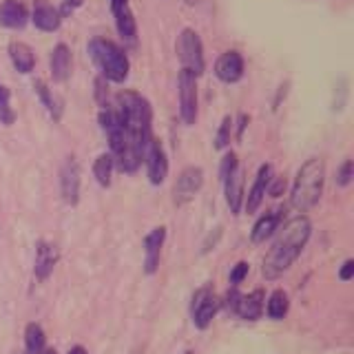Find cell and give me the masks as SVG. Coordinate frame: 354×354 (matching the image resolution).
Wrapping results in <instances>:
<instances>
[{"instance_id":"6da1fadb","label":"cell","mask_w":354,"mask_h":354,"mask_svg":"<svg viewBox=\"0 0 354 354\" xmlns=\"http://www.w3.org/2000/svg\"><path fill=\"white\" fill-rule=\"evenodd\" d=\"M313 232V224L306 215L292 217L288 224L279 230V235L272 241V246L263 259V277L266 279H277L283 274L290 266L297 261V257L306 248V243Z\"/></svg>"},{"instance_id":"7a4b0ae2","label":"cell","mask_w":354,"mask_h":354,"mask_svg":"<svg viewBox=\"0 0 354 354\" xmlns=\"http://www.w3.org/2000/svg\"><path fill=\"white\" fill-rule=\"evenodd\" d=\"M115 109H118L122 127H124V133L131 140V144L147 155V149L153 140V131H151L153 111H151L149 100L142 97L136 91H120L115 95Z\"/></svg>"},{"instance_id":"3957f363","label":"cell","mask_w":354,"mask_h":354,"mask_svg":"<svg viewBox=\"0 0 354 354\" xmlns=\"http://www.w3.org/2000/svg\"><path fill=\"white\" fill-rule=\"evenodd\" d=\"M324 180H326V164L319 158H310L301 169H299L295 184H292V195H290V204L299 210V213H306V210L313 208L324 193Z\"/></svg>"},{"instance_id":"277c9868","label":"cell","mask_w":354,"mask_h":354,"mask_svg":"<svg viewBox=\"0 0 354 354\" xmlns=\"http://www.w3.org/2000/svg\"><path fill=\"white\" fill-rule=\"evenodd\" d=\"M88 55L95 62V66L102 71V77L109 82H124L129 77V58L113 40L106 38H93L88 42Z\"/></svg>"},{"instance_id":"5b68a950","label":"cell","mask_w":354,"mask_h":354,"mask_svg":"<svg viewBox=\"0 0 354 354\" xmlns=\"http://www.w3.org/2000/svg\"><path fill=\"white\" fill-rule=\"evenodd\" d=\"M177 53H180V60H182V69L191 71L195 77L204 73V47H202V40H199L197 31L193 29H184L180 40H177Z\"/></svg>"},{"instance_id":"8992f818","label":"cell","mask_w":354,"mask_h":354,"mask_svg":"<svg viewBox=\"0 0 354 354\" xmlns=\"http://www.w3.org/2000/svg\"><path fill=\"white\" fill-rule=\"evenodd\" d=\"M217 308H219V299L215 295V290L210 286L199 288L193 297V306H191V315H193V324L204 330L210 326V321L217 315Z\"/></svg>"},{"instance_id":"52a82bcc","label":"cell","mask_w":354,"mask_h":354,"mask_svg":"<svg viewBox=\"0 0 354 354\" xmlns=\"http://www.w3.org/2000/svg\"><path fill=\"white\" fill-rule=\"evenodd\" d=\"M180 113L186 124H195L197 120V77L182 69L180 71Z\"/></svg>"},{"instance_id":"ba28073f","label":"cell","mask_w":354,"mask_h":354,"mask_svg":"<svg viewBox=\"0 0 354 354\" xmlns=\"http://www.w3.org/2000/svg\"><path fill=\"white\" fill-rule=\"evenodd\" d=\"M204 184V171L199 169V166H188L180 173L175 182V188H173V195H175V204L177 206H184L186 202H191V199L199 193V188Z\"/></svg>"},{"instance_id":"9c48e42d","label":"cell","mask_w":354,"mask_h":354,"mask_svg":"<svg viewBox=\"0 0 354 354\" xmlns=\"http://www.w3.org/2000/svg\"><path fill=\"white\" fill-rule=\"evenodd\" d=\"M144 160H147V171H149L151 184L160 186L166 180V175H169V158H166L164 147L155 138L151 140L149 149H147V155H144Z\"/></svg>"},{"instance_id":"30bf717a","label":"cell","mask_w":354,"mask_h":354,"mask_svg":"<svg viewBox=\"0 0 354 354\" xmlns=\"http://www.w3.org/2000/svg\"><path fill=\"white\" fill-rule=\"evenodd\" d=\"M60 188H62V199L66 204H77L80 199V166L73 158L64 162L60 171Z\"/></svg>"},{"instance_id":"8fae6325","label":"cell","mask_w":354,"mask_h":354,"mask_svg":"<svg viewBox=\"0 0 354 354\" xmlns=\"http://www.w3.org/2000/svg\"><path fill=\"white\" fill-rule=\"evenodd\" d=\"M33 25H36L40 31H58L62 16L60 11L55 9L49 0H33V14H31Z\"/></svg>"},{"instance_id":"7c38bea8","label":"cell","mask_w":354,"mask_h":354,"mask_svg":"<svg viewBox=\"0 0 354 354\" xmlns=\"http://www.w3.org/2000/svg\"><path fill=\"white\" fill-rule=\"evenodd\" d=\"M215 75L221 82L232 84L241 80L243 75V58L237 51H226L219 55V60L215 62Z\"/></svg>"},{"instance_id":"4fadbf2b","label":"cell","mask_w":354,"mask_h":354,"mask_svg":"<svg viewBox=\"0 0 354 354\" xmlns=\"http://www.w3.org/2000/svg\"><path fill=\"white\" fill-rule=\"evenodd\" d=\"M111 11H113V16H115V27L120 31V36L131 42L136 40L138 27H136V18H133L129 0H111Z\"/></svg>"},{"instance_id":"5bb4252c","label":"cell","mask_w":354,"mask_h":354,"mask_svg":"<svg viewBox=\"0 0 354 354\" xmlns=\"http://www.w3.org/2000/svg\"><path fill=\"white\" fill-rule=\"evenodd\" d=\"M164 239H166V228H153L147 239H144V248H147V259H144V268H147L149 274H153L158 270L160 266V252L164 246Z\"/></svg>"},{"instance_id":"9a60e30c","label":"cell","mask_w":354,"mask_h":354,"mask_svg":"<svg viewBox=\"0 0 354 354\" xmlns=\"http://www.w3.org/2000/svg\"><path fill=\"white\" fill-rule=\"evenodd\" d=\"M224 188H226V204L230 208V213L239 215L241 204H243V171H241V166H237V169L226 177Z\"/></svg>"},{"instance_id":"2e32d148","label":"cell","mask_w":354,"mask_h":354,"mask_svg":"<svg viewBox=\"0 0 354 354\" xmlns=\"http://www.w3.org/2000/svg\"><path fill=\"white\" fill-rule=\"evenodd\" d=\"M270 177H272V166L270 164H263L261 169H259V173H257V177H254V184H252L250 193L246 197V210H248V213H254V210L261 206Z\"/></svg>"},{"instance_id":"e0dca14e","label":"cell","mask_w":354,"mask_h":354,"mask_svg":"<svg viewBox=\"0 0 354 354\" xmlns=\"http://www.w3.org/2000/svg\"><path fill=\"white\" fill-rule=\"evenodd\" d=\"M281 213H283L281 208H272V210H268L266 215H261V217L257 219V224L252 226L250 239H252L254 243H261V241L268 239V237L272 235V232L277 230V226H279Z\"/></svg>"},{"instance_id":"ac0fdd59","label":"cell","mask_w":354,"mask_h":354,"mask_svg":"<svg viewBox=\"0 0 354 354\" xmlns=\"http://www.w3.org/2000/svg\"><path fill=\"white\" fill-rule=\"evenodd\" d=\"M0 22L11 29H22L27 25V9L20 0H5L0 5Z\"/></svg>"},{"instance_id":"d6986e66","label":"cell","mask_w":354,"mask_h":354,"mask_svg":"<svg viewBox=\"0 0 354 354\" xmlns=\"http://www.w3.org/2000/svg\"><path fill=\"white\" fill-rule=\"evenodd\" d=\"M235 313L246 321H257L263 313V292L254 290L250 295H241L235 306Z\"/></svg>"},{"instance_id":"ffe728a7","label":"cell","mask_w":354,"mask_h":354,"mask_svg":"<svg viewBox=\"0 0 354 354\" xmlns=\"http://www.w3.org/2000/svg\"><path fill=\"white\" fill-rule=\"evenodd\" d=\"M71 73V51L66 44H55L51 53V75L55 82H64Z\"/></svg>"},{"instance_id":"44dd1931","label":"cell","mask_w":354,"mask_h":354,"mask_svg":"<svg viewBox=\"0 0 354 354\" xmlns=\"http://www.w3.org/2000/svg\"><path fill=\"white\" fill-rule=\"evenodd\" d=\"M55 261H58V250H55V246H51L47 241H40L36 250V277L40 281H44L53 272Z\"/></svg>"},{"instance_id":"7402d4cb","label":"cell","mask_w":354,"mask_h":354,"mask_svg":"<svg viewBox=\"0 0 354 354\" xmlns=\"http://www.w3.org/2000/svg\"><path fill=\"white\" fill-rule=\"evenodd\" d=\"M9 58L20 73H31L33 66H36V55H33V49L25 42H11L9 44Z\"/></svg>"},{"instance_id":"603a6c76","label":"cell","mask_w":354,"mask_h":354,"mask_svg":"<svg viewBox=\"0 0 354 354\" xmlns=\"http://www.w3.org/2000/svg\"><path fill=\"white\" fill-rule=\"evenodd\" d=\"M33 86H36V91H38V95H40V100H42V104L47 106V111L51 113V118H53V120H60V115H62V104H60V100L51 93V88H49L47 84H44L42 80H36V82H33Z\"/></svg>"},{"instance_id":"cb8c5ba5","label":"cell","mask_w":354,"mask_h":354,"mask_svg":"<svg viewBox=\"0 0 354 354\" xmlns=\"http://www.w3.org/2000/svg\"><path fill=\"white\" fill-rule=\"evenodd\" d=\"M44 341H47V337H44V330L38 324H29L25 328V346L29 354H42Z\"/></svg>"},{"instance_id":"d4e9b609","label":"cell","mask_w":354,"mask_h":354,"mask_svg":"<svg viewBox=\"0 0 354 354\" xmlns=\"http://www.w3.org/2000/svg\"><path fill=\"white\" fill-rule=\"evenodd\" d=\"M111 173H113V158L111 153H102L97 155V160L93 164V175L100 186H109L111 184Z\"/></svg>"},{"instance_id":"484cf974","label":"cell","mask_w":354,"mask_h":354,"mask_svg":"<svg viewBox=\"0 0 354 354\" xmlns=\"http://www.w3.org/2000/svg\"><path fill=\"white\" fill-rule=\"evenodd\" d=\"M288 306H290V301H288V295L283 290H274L268 299V317L270 319H283L288 315Z\"/></svg>"},{"instance_id":"4316f807","label":"cell","mask_w":354,"mask_h":354,"mask_svg":"<svg viewBox=\"0 0 354 354\" xmlns=\"http://www.w3.org/2000/svg\"><path fill=\"white\" fill-rule=\"evenodd\" d=\"M230 136H232V118H230V115H226L224 120H221L219 131H217V136H215V149H219V151L228 149Z\"/></svg>"},{"instance_id":"83f0119b","label":"cell","mask_w":354,"mask_h":354,"mask_svg":"<svg viewBox=\"0 0 354 354\" xmlns=\"http://www.w3.org/2000/svg\"><path fill=\"white\" fill-rule=\"evenodd\" d=\"M14 120H16V113L9 104V91L5 86H0V122L9 127V124H14Z\"/></svg>"},{"instance_id":"f1b7e54d","label":"cell","mask_w":354,"mask_h":354,"mask_svg":"<svg viewBox=\"0 0 354 354\" xmlns=\"http://www.w3.org/2000/svg\"><path fill=\"white\" fill-rule=\"evenodd\" d=\"M237 166H239V160H237V155L235 153H226L224 155V160H221V166H219V175H221V182H224L226 180V177L232 173V171H235L237 169Z\"/></svg>"},{"instance_id":"f546056e","label":"cell","mask_w":354,"mask_h":354,"mask_svg":"<svg viewBox=\"0 0 354 354\" xmlns=\"http://www.w3.org/2000/svg\"><path fill=\"white\" fill-rule=\"evenodd\" d=\"M354 177V166H352V160H346L337 171V184L339 186H348Z\"/></svg>"},{"instance_id":"4dcf8cb0","label":"cell","mask_w":354,"mask_h":354,"mask_svg":"<svg viewBox=\"0 0 354 354\" xmlns=\"http://www.w3.org/2000/svg\"><path fill=\"white\" fill-rule=\"evenodd\" d=\"M95 97H97V102H100V106H109V88H106V80L102 75L97 77L95 80Z\"/></svg>"},{"instance_id":"1f68e13d","label":"cell","mask_w":354,"mask_h":354,"mask_svg":"<svg viewBox=\"0 0 354 354\" xmlns=\"http://www.w3.org/2000/svg\"><path fill=\"white\" fill-rule=\"evenodd\" d=\"M246 274H248V263L246 261H239L235 268H232V272H230V283L232 286H239L243 279H246Z\"/></svg>"},{"instance_id":"d6a6232c","label":"cell","mask_w":354,"mask_h":354,"mask_svg":"<svg viewBox=\"0 0 354 354\" xmlns=\"http://www.w3.org/2000/svg\"><path fill=\"white\" fill-rule=\"evenodd\" d=\"M283 191H286V180H283V177H277V180H272V177H270V182H268V188H266V193L272 195V197H279Z\"/></svg>"},{"instance_id":"836d02e7","label":"cell","mask_w":354,"mask_h":354,"mask_svg":"<svg viewBox=\"0 0 354 354\" xmlns=\"http://www.w3.org/2000/svg\"><path fill=\"white\" fill-rule=\"evenodd\" d=\"M352 274H354V261L348 259L346 263H343V268H341L339 277H341L343 281H350V279H352Z\"/></svg>"},{"instance_id":"e575fe53","label":"cell","mask_w":354,"mask_h":354,"mask_svg":"<svg viewBox=\"0 0 354 354\" xmlns=\"http://www.w3.org/2000/svg\"><path fill=\"white\" fill-rule=\"evenodd\" d=\"M239 297H241V295L235 290V288H232V290L228 292V297H226V306L232 310V313H235V306H237V301H239Z\"/></svg>"},{"instance_id":"d590c367","label":"cell","mask_w":354,"mask_h":354,"mask_svg":"<svg viewBox=\"0 0 354 354\" xmlns=\"http://www.w3.org/2000/svg\"><path fill=\"white\" fill-rule=\"evenodd\" d=\"M246 124H248V115H246V113H241V115H239V127H237V140H241Z\"/></svg>"},{"instance_id":"8d00e7d4","label":"cell","mask_w":354,"mask_h":354,"mask_svg":"<svg viewBox=\"0 0 354 354\" xmlns=\"http://www.w3.org/2000/svg\"><path fill=\"white\" fill-rule=\"evenodd\" d=\"M84 0H66V9H73V7H80Z\"/></svg>"},{"instance_id":"74e56055","label":"cell","mask_w":354,"mask_h":354,"mask_svg":"<svg viewBox=\"0 0 354 354\" xmlns=\"http://www.w3.org/2000/svg\"><path fill=\"white\" fill-rule=\"evenodd\" d=\"M69 354H86V350H84L82 346H75V348L69 350Z\"/></svg>"},{"instance_id":"f35d334b","label":"cell","mask_w":354,"mask_h":354,"mask_svg":"<svg viewBox=\"0 0 354 354\" xmlns=\"http://www.w3.org/2000/svg\"><path fill=\"white\" fill-rule=\"evenodd\" d=\"M42 354H58L53 348H49V350H42Z\"/></svg>"},{"instance_id":"ab89813d","label":"cell","mask_w":354,"mask_h":354,"mask_svg":"<svg viewBox=\"0 0 354 354\" xmlns=\"http://www.w3.org/2000/svg\"><path fill=\"white\" fill-rule=\"evenodd\" d=\"M186 3H188V5H195V3H199V0H186Z\"/></svg>"},{"instance_id":"60d3db41","label":"cell","mask_w":354,"mask_h":354,"mask_svg":"<svg viewBox=\"0 0 354 354\" xmlns=\"http://www.w3.org/2000/svg\"><path fill=\"white\" fill-rule=\"evenodd\" d=\"M0 86H3V84H0Z\"/></svg>"}]
</instances>
